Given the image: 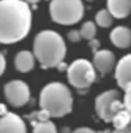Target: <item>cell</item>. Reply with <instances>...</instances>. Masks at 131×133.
Instances as JSON below:
<instances>
[{
	"instance_id": "6da1fadb",
	"label": "cell",
	"mask_w": 131,
	"mask_h": 133,
	"mask_svg": "<svg viewBox=\"0 0 131 133\" xmlns=\"http://www.w3.org/2000/svg\"><path fill=\"white\" fill-rule=\"evenodd\" d=\"M32 10L24 0H0V44H16L29 34Z\"/></svg>"
},
{
	"instance_id": "7a4b0ae2",
	"label": "cell",
	"mask_w": 131,
	"mask_h": 133,
	"mask_svg": "<svg viewBox=\"0 0 131 133\" xmlns=\"http://www.w3.org/2000/svg\"><path fill=\"white\" fill-rule=\"evenodd\" d=\"M67 46L63 37L56 31L43 30L34 39V55L42 69L57 67L64 62Z\"/></svg>"
},
{
	"instance_id": "3957f363",
	"label": "cell",
	"mask_w": 131,
	"mask_h": 133,
	"mask_svg": "<svg viewBox=\"0 0 131 133\" xmlns=\"http://www.w3.org/2000/svg\"><path fill=\"white\" fill-rule=\"evenodd\" d=\"M39 107L50 115V118L66 116L73 111L71 91L63 83H49L39 94Z\"/></svg>"
},
{
	"instance_id": "277c9868",
	"label": "cell",
	"mask_w": 131,
	"mask_h": 133,
	"mask_svg": "<svg viewBox=\"0 0 131 133\" xmlns=\"http://www.w3.org/2000/svg\"><path fill=\"white\" fill-rule=\"evenodd\" d=\"M49 13L55 23L73 25L84 17V3L82 0H52Z\"/></svg>"
},
{
	"instance_id": "5b68a950",
	"label": "cell",
	"mask_w": 131,
	"mask_h": 133,
	"mask_svg": "<svg viewBox=\"0 0 131 133\" xmlns=\"http://www.w3.org/2000/svg\"><path fill=\"white\" fill-rule=\"evenodd\" d=\"M67 77L73 87L78 90L89 88L96 80V70L87 59H77L67 69Z\"/></svg>"
},
{
	"instance_id": "8992f818",
	"label": "cell",
	"mask_w": 131,
	"mask_h": 133,
	"mask_svg": "<svg viewBox=\"0 0 131 133\" xmlns=\"http://www.w3.org/2000/svg\"><path fill=\"white\" fill-rule=\"evenodd\" d=\"M120 92L117 90H107L96 97L95 99V111L98 116L105 122H112L116 114L126 109L124 102L119 99Z\"/></svg>"
},
{
	"instance_id": "52a82bcc",
	"label": "cell",
	"mask_w": 131,
	"mask_h": 133,
	"mask_svg": "<svg viewBox=\"0 0 131 133\" xmlns=\"http://www.w3.org/2000/svg\"><path fill=\"white\" fill-rule=\"evenodd\" d=\"M4 97L7 102L14 108H21L27 105L31 98L29 87L22 80H11L4 85Z\"/></svg>"
},
{
	"instance_id": "ba28073f",
	"label": "cell",
	"mask_w": 131,
	"mask_h": 133,
	"mask_svg": "<svg viewBox=\"0 0 131 133\" xmlns=\"http://www.w3.org/2000/svg\"><path fill=\"white\" fill-rule=\"evenodd\" d=\"M95 70L99 74L105 76V74L110 73L116 67V56L114 53L110 52L109 49H101L96 53H94V60H92Z\"/></svg>"
},
{
	"instance_id": "9c48e42d",
	"label": "cell",
	"mask_w": 131,
	"mask_h": 133,
	"mask_svg": "<svg viewBox=\"0 0 131 133\" xmlns=\"http://www.w3.org/2000/svg\"><path fill=\"white\" fill-rule=\"evenodd\" d=\"M114 77L119 87L126 90L131 87V53L123 56L114 67Z\"/></svg>"
},
{
	"instance_id": "30bf717a",
	"label": "cell",
	"mask_w": 131,
	"mask_h": 133,
	"mask_svg": "<svg viewBox=\"0 0 131 133\" xmlns=\"http://www.w3.org/2000/svg\"><path fill=\"white\" fill-rule=\"evenodd\" d=\"M0 133H27V125L17 114L7 112L0 118Z\"/></svg>"
},
{
	"instance_id": "8fae6325",
	"label": "cell",
	"mask_w": 131,
	"mask_h": 133,
	"mask_svg": "<svg viewBox=\"0 0 131 133\" xmlns=\"http://www.w3.org/2000/svg\"><path fill=\"white\" fill-rule=\"evenodd\" d=\"M110 41L120 49H127L131 45V30L128 27H116L110 32Z\"/></svg>"
},
{
	"instance_id": "7c38bea8",
	"label": "cell",
	"mask_w": 131,
	"mask_h": 133,
	"mask_svg": "<svg viewBox=\"0 0 131 133\" xmlns=\"http://www.w3.org/2000/svg\"><path fill=\"white\" fill-rule=\"evenodd\" d=\"M106 6L114 18H126L131 13V0H107Z\"/></svg>"
},
{
	"instance_id": "4fadbf2b",
	"label": "cell",
	"mask_w": 131,
	"mask_h": 133,
	"mask_svg": "<svg viewBox=\"0 0 131 133\" xmlns=\"http://www.w3.org/2000/svg\"><path fill=\"white\" fill-rule=\"evenodd\" d=\"M14 66L20 73H28L35 67V55L29 51H21L16 55Z\"/></svg>"
},
{
	"instance_id": "5bb4252c",
	"label": "cell",
	"mask_w": 131,
	"mask_h": 133,
	"mask_svg": "<svg viewBox=\"0 0 131 133\" xmlns=\"http://www.w3.org/2000/svg\"><path fill=\"white\" fill-rule=\"evenodd\" d=\"M95 24L102 28H109L113 24V16L107 11V9L99 10L95 16Z\"/></svg>"
},
{
	"instance_id": "9a60e30c",
	"label": "cell",
	"mask_w": 131,
	"mask_h": 133,
	"mask_svg": "<svg viewBox=\"0 0 131 133\" xmlns=\"http://www.w3.org/2000/svg\"><path fill=\"white\" fill-rule=\"evenodd\" d=\"M31 125L34 126V133H57L56 125L50 121H46V122L32 121Z\"/></svg>"
},
{
	"instance_id": "2e32d148",
	"label": "cell",
	"mask_w": 131,
	"mask_h": 133,
	"mask_svg": "<svg viewBox=\"0 0 131 133\" xmlns=\"http://www.w3.org/2000/svg\"><path fill=\"white\" fill-rule=\"evenodd\" d=\"M112 123L114 125L116 129H124V128L128 126L131 123V116H130V114L127 112V109H123V111H120L119 114H116V116L113 118Z\"/></svg>"
},
{
	"instance_id": "e0dca14e",
	"label": "cell",
	"mask_w": 131,
	"mask_h": 133,
	"mask_svg": "<svg viewBox=\"0 0 131 133\" xmlns=\"http://www.w3.org/2000/svg\"><path fill=\"white\" fill-rule=\"evenodd\" d=\"M80 34H81V38L87 39V41L95 39V35H96V24H95L94 21H87V23H84L82 25H81Z\"/></svg>"
},
{
	"instance_id": "ac0fdd59",
	"label": "cell",
	"mask_w": 131,
	"mask_h": 133,
	"mask_svg": "<svg viewBox=\"0 0 131 133\" xmlns=\"http://www.w3.org/2000/svg\"><path fill=\"white\" fill-rule=\"evenodd\" d=\"M28 118H29V119H32V121H36V122H46V121H49L50 115L46 112V111L41 109V111H36V112L28 115Z\"/></svg>"
},
{
	"instance_id": "d6986e66",
	"label": "cell",
	"mask_w": 131,
	"mask_h": 133,
	"mask_svg": "<svg viewBox=\"0 0 131 133\" xmlns=\"http://www.w3.org/2000/svg\"><path fill=\"white\" fill-rule=\"evenodd\" d=\"M126 91V94H124V108L127 109V112L130 114V116H131V87L128 88H126L124 90Z\"/></svg>"
},
{
	"instance_id": "ffe728a7",
	"label": "cell",
	"mask_w": 131,
	"mask_h": 133,
	"mask_svg": "<svg viewBox=\"0 0 131 133\" xmlns=\"http://www.w3.org/2000/svg\"><path fill=\"white\" fill-rule=\"evenodd\" d=\"M67 38H68V41H71V42H78L81 41V34H80V31H77V30H71L67 34Z\"/></svg>"
},
{
	"instance_id": "44dd1931",
	"label": "cell",
	"mask_w": 131,
	"mask_h": 133,
	"mask_svg": "<svg viewBox=\"0 0 131 133\" xmlns=\"http://www.w3.org/2000/svg\"><path fill=\"white\" fill-rule=\"evenodd\" d=\"M89 46L91 49L94 51V53H96L99 51V46H101V42L98 41V39H92V41H89Z\"/></svg>"
},
{
	"instance_id": "7402d4cb",
	"label": "cell",
	"mask_w": 131,
	"mask_h": 133,
	"mask_svg": "<svg viewBox=\"0 0 131 133\" xmlns=\"http://www.w3.org/2000/svg\"><path fill=\"white\" fill-rule=\"evenodd\" d=\"M4 70H6V57L2 52H0V76L4 73Z\"/></svg>"
},
{
	"instance_id": "603a6c76",
	"label": "cell",
	"mask_w": 131,
	"mask_h": 133,
	"mask_svg": "<svg viewBox=\"0 0 131 133\" xmlns=\"http://www.w3.org/2000/svg\"><path fill=\"white\" fill-rule=\"evenodd\" d=\"M73 133H98V132L92 130L91 128H78V129H75Z\"/></svg>"
},
{
	"instance_id": "cb8c5ba5",
	"label": "cell",
	"mask_w": 131,
	"mask_h": 133,
	"mask_svg": "<svg viewBox=\"0 0 131 133\" xmlns=\"http://www.w3.org/2000/svg\"><path fill=\"white\" fill-rule=\"evenodd\" d=\"M113 133H131V123L127 128H124V129H116Z\"/></svg>"
},
{
	"instance_id": "d4e9b609",
	"label": "cell",
	"mask_w": 131,
	"mask_h": 133,
	"mask_svg": "<svg viewBox=\"0 0 131 133\" xmlns=\"http://www.w3.org/2000/svg\"><path fill=\"white\" fill-rule=\"evenodd\" d=\"M7 112H9V111H7V107L4 105V104H0V118L4 116Z\"/></svg>"
},
{
	"instance_id": "484cf974",
	"label": "cell",
	"mask_w": 131,
	"mask_h": 133,
	"mask_svg": "<svg viewBox=\"0 0 131 133\" xmlns=\"http://www.w3.org/2000/svg\"><path fill=\"white\" fill-rule=\"evenodd\" d=\"M57 67H59V70H60V71H64V70H67V69H68V66H67V64H66L64 62H61V63H60Z\"/></svg>"
},
{
	"instance_id": "4316f807",
	"label": "cell",
	"mask_w": 131,
	"mask_h": 133,
	"mask_svg": "<svg viewBox=\"0 0 131 133\" xmlns=\"http://www.w3.org/2000/svg\"><path fill=\"white\" fill-rule=\"evenodd\" d=\"M24 2L29 4V3H38V2H41V0H24Z\"/></svg>"
},
{
	"instance_id": "83f0119b",
	"label": "cell",
	"mask_w": 131,
	"mask_h": 133,
	"mask_svg": "<svg viewBox=\"0 0 131 133\" xmlns=\"http://www.w3.org/2000/svg\"><path fill=\"white\" fill-rule=\"evenodd\" d=\"M61 133H70V129L68 128H63L61 129Z\"/></svg>"
},
{
	"instance_id": "f1b7e54d",
	"label": "cell",
	"mask_w": 131,
	"mask_h": 133,
	"mask_svg": "<svg viewBox=\"0 0 131 133\" xmlns=\"http://www.w3.org/2000/svg\"><path fill=\"white\" fill-rule=\"evenodd\" d=\"M88 2H94V0H88Z\"/></svg>"
}]
</instances>
